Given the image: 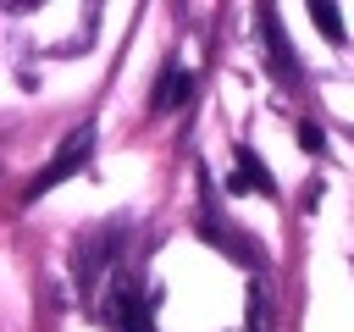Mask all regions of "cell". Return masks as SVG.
<instances>
[{
    "label": "cell",
    "instance_id": "2",
    "mask_svg": "<svg viewBox=\"0 0 354 332\" xmlns=\"http://www.w3.org/2000/svg\"><path fill=\"white\" fill-rule=\"evenodd\" d=\"M111 243H116V227H94V232H83L77 243H72V277L88 288L100 271H105V255H111Z\"/></svg>",
    "mask_w": 354,
    "mask_h": 332
},
{
    "label": "cell",
    "instance_id": "5",
    "mask_svg": "<svg viewBox=\"0 0 354 332\" xmlns=\"http://www.w3.org/2000/svg\"><path fill=\"white\" fill-rule=\"evenodd\" d=\"M232 188H266V194H271V177L260 172V160H254L249 149H238V177H232Z\"/></svg>",
    "mask_w": 354,
    "mask_h": 332
},
{
    "label": "cell",
    "instance_id": "3",
    "mask_svg": "<svg viewBox=\"0 0 354 332\" xmlns=\"http://www.w3.org/2000/svg\"><path fill=\"white\" fill-rule=\"evenodd\" d=\"M188 94H194V72H188V66H177V61H166V66H160V77H155L149 111H155V116H166V111L188 105Z\"/></svg>",
    "mask_w": 354,
    "mask_h": 332
},
{
    "label": "cell",
    "instance_id": "4",
    "mask_svg": "<svg viewBox=\"0 0 354 332\" xmlns=\"http://www.w3.org/2000/svg\"><path fill=\"white\" fill-rule=\"evenodd\" d=\"M260 28H266V55H271L277 77H282V83H293V77H299V66H293V50H288V39H282L277 17H260Z\"/></svg>",
    "mask_w": 354,
    "mask_h": 332
},
{
    "label": "cell",
    "instance_id": "1",
    "mask_svg": "<svg viewBox=\"0 0 354 332\" xmlns=\"http://www.w3.org/2000/svg\"><path fill=\"white\" fill-rule=\"evenodd\" d=\"M88 155H94V122H83V127H72V138H66V144H61V149L50 155V166H44V172H39L33 183H28V194H22V199H39L44 188H55V183H66V177H72L77 166H88Z\"/></svg>",
    "mask_w": 354,
    "mask_h": 332
},
{
    "label": "cell",
    "instance_id": "6",
    "mask_svg": "<svg viewBox=\"0 0 354 332\" xmlns=\"http://www.w3.org/2000/svg\"><path fill=\"white\" fill-rule=\"evenodd\" d=\"M249 332H271V293L249 282Z\"/></svg>",
    "mask_w": 354,
    "mask_h": 332
},
{
    "label": "cell",
    "instance_id": "7",
    "mask_svg": "<svg viewBox=\"0 0 354 332\" xmlns=\"http://www.w3.org/2000/svg\"><path fill=\"white\" fill-rule=\"evenodd\" d=\"M310 17H315V28H321L332 44H343V17H337V6H310Z\"/></svg>",
    "mask_w": 354,
    "mask_h": 332
},
{
    "label": "cell",
    "instance_id": "8",
    "mask_svg": "<svg viewBox=\"0 0 354 332\" xmlns=\"http://www.w3.org/2000/svg\"><path fill=\"white\" fill-rule=\"evenodd\" d=\"M299 144H304L310 155H315V149H326V133H321V122H310V116H304V122H299Z\"/></svg>",
    "mask_w": 354,
    "mask_h": 332
}]
</instances>
